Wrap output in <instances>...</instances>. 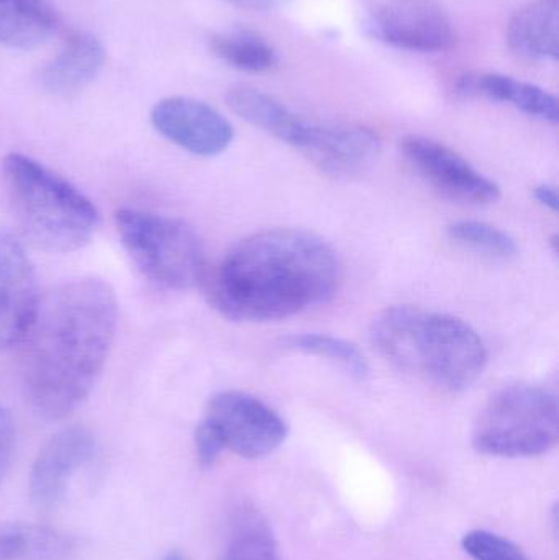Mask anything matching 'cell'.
I'll list each match as a JSON object with an SVG mask.
<instances>
[{
  "instance_id": "cell-1",
  "label": "cell",
  "mask_w": 559,
  "mask_h": 560,
  "mask_svg": "<svg viewBox=\"0 0 559 560\" xmlns=\"http://www.w3.org/2000/svg\"><path fill=\"white\" fill-rule=\"evenodd\" d=\"M117 296L105 280L59 283L39 296L23 336L22 388L45 420L69 417L97 384L114 345Z\"/></svg>"
},
{
  "instance_id": "cell-2",
  "label": "cell",
  "mask_w": 559,
  "mask_h": 560,
  "mask_svg": "<svg viewBox=\"0 0 559 560\" xmlns=\"http://www.w3.org/2000/svg\"><path fill=\"white\" fill-rule=\"evenodd\" d=\"M341 268L312 233L271 230L243 240L200 285L210 305L233 322H272L334 299Z\"/></svg>"
},
{
  "instance_id": "cell-3",
  "label": "cell",
  "mask_w": 559,
  "mask_h": 560,
  "mask_svg": "<svg viewBox=\"0 0 559 560\" xmlns=\"http://www.w3.org/2000/svg\"><path fill=\"white\" fill-rule=\"evenodd\" d=\"M370 338L391 364L446 392L471 387L488 364L485 341L468 323L417 306L383 310Z\"/></svg>"
},
{
  "instance_id": "cell-4",
  "label": "cell",
  "mask_w": 559,
  "mask_h": 560,
  "mask_svg": "<svg viewBox=\"0 0 559 560\" xmlns=\"http://www.w3.org/2000/svg\"><path fill=\"white\" fill-rule=\"evenodd\" d=\"M2 171L16 225L36 249L66 255L91 242L98 213L81 190L25 154L10 153Z\"/></svg>"
},
{
  "instance_id": "cell-5",
  "label": "cell",
  "mask_w": 559,
  "mask_h": 560,
  "mask_svg": "<svg viewBox=\"0 0 559 560\" xmlns=\"http://www.w3.org/2000/svg\"><path fill=\"white\" fill-rule=\"evenodd\" d=\"M558 440V398L540 385L502 388L482 408L473 430L478 453L509 459L550 453Z\"/></svg>"
},
{
  "instance_id": "cell-6",
  "label": "cell",
  "mask_w": 559,
  "mask_h": 560,
  "mask_svg": "<svg viewBox=\"0 0 559 560\" xmlns=\"http://www.w3.org/2000/svg\"><path fill=\"white\" fill-rule=\"evenodd\" d=\"M115 223L125 252L144 278L171 290L200 285L207 271L206 255L193 226L135 209L118 210Z\"/></svg>"
},
{
  "instance_id": "cell-7",
  "label": "cell",
  "mask_w": 559,
  "mask_h": 560,
  "mask_svg": "<svg viewBox=\"0 0 559 560\" xmlns=\"http://www.w3.org/2000/svg\"><path fill=\"white\" fill-rule=\"evenodd\" d=\"M207 420L222 434L225 450L243 459H261L275 453L288 438L284 418L246 392H219L207 404Z\"/></svg>"
},
{
  "instance_id": "cell-8",
  "label": "cell",
  "mask_w": 559,
  "mask_h": 560,
  "mask_svg": "<svg viewBox=\"0 0 559 560\" xmlns=\"http://www.w3.org/2000/svg\"><path fill=\"white\" fill-rule=\"evenodd\" d=\"M380 42L417 52H445L458 42L455 25L436 0H380L368 16Z\"/></svg>"
},
{
  "instance_id": "cell-9",
  "label": "cell",
  "mask_w": 559,
  "mask_h": 560,
  "mask_svg": "<svg viewBox=\"0 0 559 560\" xmlns=\"http://www.w3.org/2000/svg\"><path fill=\"white\" fill-rule=\"evenodd\" d=\"M400 151L410 166L442 196L465 203L498 202L501 187L476 171L462 154L430 138L409 135Z\"/></svg>"
},
{
  "instance_id": "cell-10",
  "label": "cell",
  "mask_w": 559,
  "mask_h": 560,
  "mask_svg": "<svg viewBox=\"0 0 559 560\" xmlns=\"http://www.w3.org/2000/svg\"><path fill=\"white\" fill-rule=\"evenodd\" d=\"M97 441L82 427L59 431L39 451L30 472V497L42 512L58 509L72 482L97 457Z\"/></svg>"
},
{
  "instance_id": "cell-11",
  "label": "cell",
  "mask_w": 559,
  "mask_h": 560,
  "mask_svg": "<svg viewBox=\"0 0 559 560\" xmlns=\"http://www.w3.org/2000/svg\"><path fill=\"white\" fill-rule=\"evenodd\" d=\"M151 124L158 133L187 153L212 158L232 144L235 131L219 110L190 97H170L151 110Z\"/></svg>"
},
{
  "instance_id": "cell-12",
  "label": "cell",
  "mask_w": 559,
  "mask_h": 560,
  "mask_svg": "<svg viewBox=\"0 0 559 560\" xmlns=\"http://www.w3.org/2000/svg\"><path fill=\"white\" fill-rule=\"evenodd\" d=\"M38 300V283L25 249L0 229V352L20 345Z\"/></svg>"
},
{
  "instance_id": "cell-13",
  "label": "cell",
  "mask_w": 559,
  "mask_h": 560,
  "mask_svg": "<svg viewBox=\"0 0 559 560\" xmlns=\"http://www.w3.org/2000/svg\"><path fill=\"white\" fill-rule=\"evenodd\" d=\"M299 151L324 173L353 176L376 161L381 141L373 130L361 125L308 121Z\"/></svg>"
},
{
  "instance_id": "cell-14",
  "label": "cell",
  "mask_w": 559,
  "mask_h": 560,
  "mask_svg": "<svg viewBox=\"0 0 559 560\" xmlns=\"http://www.w3.org/2000/svg\"><path fill=\"white\" fill-rule=\"evenodd\" d=\"M105 58L104 45L94 35L69 33L61 49L39 69L36 84L55 97L78 94L101 74Z\"/></svg>"
},
{
  "instance_id": "cell-15",
  "label": "cell",
  "mask_w": 559,
  "mask_h": 560,
  "mask_svg": "<svg viewBox=\"0 0 559 560\" xmlns=\"http://www.w3.org/2000/svg\"><path fill=\"white\" fill-rule=\"evenodd\" d=\"M456 89L459 94L511 104L528 117L538 118L547 124H558V98L551 92L531 82L519 81L499 72H473L463 75Z\"/></svg>"
},
{
  "instance_id": "cell-16",
  "label": "cell",
  "mask_w": 559,
  "mask_h": 560,
  "mask_svg": "<svg viewBox=\"0 0 559 560\" xmlns=\"http://www.w3.org/2000/svg\"><path fill=\"white\" fill-rule=\"evenodd\" d=\"M226 105L253 127L272 135L298 150L308 120L289 110L282 102L252 85L236 84L226 91Z\"/></svg>"
},
{
  "instance_id": "cell-17",
  "label": "cell",
  "mask_w": 559,
  "mask_h": 560,
  "mask_svg": "<svg viewBox=\"0 0 559 560\" xmlns=\"http://www.w3.org/2000/svg\"><path fill=\"white\" fill-rule=\"evenodd\" d=\"M509 48L519 58L555 61L559 52L558 0H535L509 20L505 30Z\"/></svg>"
},
{
  "instance_id": "cell-18",
  "label": "cell",
  "mask_w": 559,
  "mask_h": 560,
  "mask_svg": "<svg viewBox=\"0 0 559 560\" xmlns=\"http://www.w3.org/2000/svg\"><path fill=\"white\" fill-rule=\"evenodd\" d=\"M58 25L55 0H0V45L7 48H36Z\"/></svg>"
},
{
  "instance_id": "cell-19",
  "label": "cell",
  "mask_w": 559,
  "mask_h": 560,
  "mask_svg": "<svg viewBox=\"0 0 559 560\" xmlns=\"http://www.w3.org/2000/svg\"><path fill=\"white\" fill-rule=\"evenodd\" d=\"M74 541L66 533L32 523H0V560H66Z\"/></svg>"
},
{
  "instance_id": "cell-20",
  "label": "cell",
  "mask_w": 559,
  "mask_h": 560,
  "mask_svg": "<svg viewBox=\"0 0 559 560\" xmlns=\"http://www.w3.org/2000/svg\"><path fill=\"white\" fill-rule=\"evenodd\" d=\"M222 560H281L271 526L255 506L236 510Z\"/></svg>"
},
{
  "instance_id": "cell-21",
  "label": "cell",
  "mask_w": 559,
  "mask_h": 560,
  "mask_svg": "<svg viewBox=\"0 0 559 560\" xmlns=\"http://www.w3.org/2000/svg\"><path fill=\"white\" fill-rule=\"evenodd\" d=\"M210 49L226 65L245 72H268L278 66L275 46L249 30H230L210 39Z\"/></svg>"
},
{
  "instance_id": "cell-22",
  "label": "cell",
  "mask_w": 559,
  "mask_h": 560,
  "mask_svg": "<svg viewBox=\"0 0 559 560\" xmlns=\"http://www.w3.org/2000/svg\"><path fill=\"white\" fill-rule=\"evenodd\" d=\"M279 346L288 351L325 359L343 369L354 381H366L370 375V364L363 352L347 339L318 335V332H304V335L286 336L279 341Z\"/></svg>"
},
{
  "instance_id": "cell-23",
  "label": "cell",
  "mask_w": 559,
  "mask_h": 560,
  "mask_svg": "<svg viewBox=\"0 0 559 560\" xmlns=\"http://www.w3.org/2000/svg\"><path fill=\"white\" fill-rule=\"evenodd\" d=\"M453 242L496 259H509L517 253V243L508 233L485 222L459 220L449 226Z\"/></svg>"
},
{
  "instance_id": "cell-24",
  "label": "cell",
  "mask_w": 559,
  "mask_h": 560,
  "mask_svg": "<svg viewBox=\"0 0 559 560\" xmlns=\"http://www.w3.org/2000/svg\"><path fill=\"white\" fill-rule=\"evenodd\" d=\"M462 548L473 560H531L517 545L486 529L466 533Z\"/></svg>"
},
{
  "instance_id": "cell-25",
  "label": "cell",
  "mask_w": 559,
  "mask_h": 560,
  "mask_svg": "<svg viewBox=\"0 0 559 560\" xmlns=\"http://www.w3.org/2000/svg\"><path fill=\"white\" fill-rule=\"evenodd\" d=\"M194 444H196L197 460H199L202 467L213 466L217 459H219L220 454L225 450L222 434L219 433L216 424L207 420V418H203L199 427L196 428Z\"/></svg>"
},
{
  "instance_id": "cell-26",
  "label": "cell",
  "mask_w": 559,
  "mask_h": 560,
  "mask_svg": "<svg viewBox=\"0 0 559 560\" xmlns=\"http://www.w3.org/2000/svg\"><path fill=\"white\" fill-rule=\"evenodd\" d=\"M13 444H15V433H13L12 420L0 407V480L5 476L12 460Z\"/></svg>"
},
{
  "instance_id": "cell-27",
  "label": "cell",
  "mask_w": 559,
  "mask_h": 560,
  "mask_svg": "<svg viewBox=\"0 0 559 560\" xmlns=\"http://www.w3.org/2000/svg\"><path fill=\"white\" fill-rule=\"evenodd\" d=\"M534 196L537 202L544 206L545 209L551 210V212H558L559 200L555 187L547 186V184L535 187Z\"/></svg>"
},
{
  "instance_id": "cell-28",
  "label": "cell",
  "mask_w": 559,
  "mask_h": 560,
  "mask_svg": "<svg viewBox=\"0 0 559 560\" xmlns=\"http://www.w3.org/2000/svg\"><path fill=\"white\" fill-rule=\"evenodd\" d=\"M226 2L242 7V9L271 10L278 9V7H281L282 3L288 2V0H226Z\"/></svg>"
},
{
  "instance_id": "cell-29",
  "label": "cell",
  "mask_w": 559,
  "mask_h": 560,
  "mask_svg": "<svg viewBox=\"0 0 559 560\" xmlns=\"http://www.w3.org/2000/svg\"><path fill=\"white\" fill-rule=\"evenodd\" d=\"M161 560H186V558H184L183 552L171 551L170 555L164 556V558Z\"/></svg>"
}]
</instances>
